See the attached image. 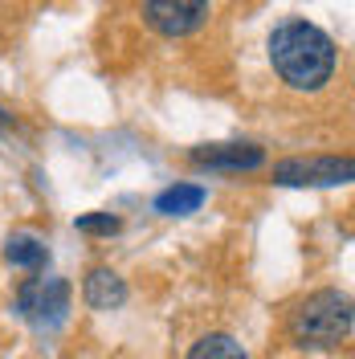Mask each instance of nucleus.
Wrapping results in <instances>:
<instances>
[{
    "label": "nucleus",
    "instance_id": "obj_1",
    "mask_svg": "<svg viewBox=\"0 0 355 359\" xmlns=\"http://www.w3.org/2000/svg\"><path fill=\"white\" fill-rule=\"evenodd\" d=\"M339 49L335 41L307 17H286L269 33V66L290 90H323L331 82Z\"/></svg>",
    "mask_w": 355,
    "mask_h": 359
},
{
    "label": "nucleus",
    "instance_id": "obj_2",
    "mask_svg": "<svg viewBox=\"0 0 355 359\" xmlns=\"http://www.w3.org/2000/svg\"><path fill=\"white\" fill-rule=\"evenodd\" d=\"M355 314L351 298L343 290H319L307 302H298V311L290 318V335L302 347H339L351 339Z\"/></svg>",
    "mask_w": 355,
    "mask_h": 359
},
{
    "label": "nucleus",
    "instance_id": "obj_3",
    "mask_svg": "<svg viewBox=\"0 0 355 359\" xmlns=\"http://www.w3.org/2000/svg\"><path fill=\"white\" fill-rule=\"evenodd\" d=\"M69 302H74V290L66 278H29L17 290V314L33 331H45V335L66 327Z\"/></svg>",
    "mask_w": 355,
    "mask_h": 359
},
{
    "label": "nucleus",
    "instance_id": "obj_4",
    "mask_svg": "<svg viewBox=\"0 0 355 359\" xmlns=\"http://www.w3.org/2000/svg\"><path fill=\"white\" fill-rule=\"evenodd\" d=\"M355 176L351 159L343 156H314V159H282L274 168V180L286 188H331V184H347Z\"/></svg>",
    "mask_w": 355,
    "mask_h": 359
},
{
    "label": "nucleus",
    "instance_id": "obj_5",
    "mask_svg": "<svg viewBox=\"0 0 355 359\" xmlns=\"http://www.w3.org/2000/svg\"><path fill=\"white\" fill-rule=\"evenodd\" d=\"M208 17V0H143V21L159 37H188Z\"/></svg>",
    "mask_w": 355,
    "mask_h": 359
},
{
    "label": "nucleus",
    "instance_id": "obj_6",
    "mask_svg": "<svg viewBox=\"0 0 355 359\" xmlns=\"http://www.w3.org/2000/svg\"><path fill=\"white\" fill-rule=\"evenodd\" d=\"M266 151L257 143H213V147H196L192 163L208 168V172H253L262 168Z\"/></svg>",
    "mask_w": 355,
    "mask_h": 359
},
{
    "label": "nucleus",
    "instance_id": "obj_7",
    "mask_svg": "<svg viewBox=\"0 0 355 359\" xmlns=\"http://www.w3.org/2000/svg\"><path fill=\"white\" fill-rule=\"evenodd\" d=\"M82 298H86L90 311H119L127 302V282L114 269L98 266V269H90L86 282H82Z\"/></svg>",
    "mask_w": 355,
    "mask_h": 359
},
{
    "label": "nucleus",
    "instance_id": "obj_8",
    "mask_svg": "<svg viewBox=\"0 0 355 359\" xmlns=\"http://www.w3.org/2000/svg\"><path fill=\"white\" fill-rule=\"evenodd\" d=\"M4 262L17 266V269H45L49 249H45V241H37L33 233H13V237L4 241Z\"/></svg>",
    "mask_w": 355,
    "mask_h": 359
},
{
    "label": "nucleus",
    "instance_id": "obj_9",
    "mask_svg": "<svg viewBox=\"0 0 355 359\" xmlns=\"http://www.w3.org/2000/svg\"><path fill=\"white\" fill-rule=\"evenodd\" d=\"M200 204H204V188L200 184H172L168 192L156 196V212H163V217H188V212H196Z\"/></svg>",
    "mask_w": 355,
    "mask_h": 359
},
{
    "label": "nucleus",
    "instance_id": "obj_10",
    "mask_svg": "<svg viewBox=\"0 0 355 359\" xmlns=\"http://www.w3.org/2000/svg\"><path fill=\"white\" fill-rule=\"evenodd\" d=\"M188 359H249L245 355V347L237 343L233 335H204L192 343V351H188Z\"/></svg>",
    "mask_w": 355,
    "mask_h": 359
},
{
    "label": "nucleus",
    "instance_id": "obj_11",
    "mask_svg": "<svg viewBox=\"0 0 355 359\" xmlns=\"http://www.w3.org/2000/svg\"><path fill=\"white\" fill-rule=\"evenodd\" d=\"M78 233H94V237H111V233H119V217H111V212H90V217H78Z\"/></svg>",
    "mask_w": 355,
    "mask_h": 359
},
{
    "label": "nucleus",
    "instance_id": "obj_12",
    "mask_svg": "<svg viewBox=\"0 0 355 359\" xmlns=\"http://www.w3.org/2000/svg\"><path fill=\"white\" fill-rule=\"evenodd\" d=\"M0 123H13V114L4 111V107H0Z\"/></svg>",
    "mask_w": 355,
    "mask_h": 359
}]
</instances>
